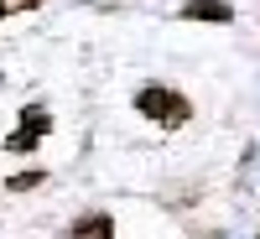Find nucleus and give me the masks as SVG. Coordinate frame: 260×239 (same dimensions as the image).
Returning a JSON list of instances; mask_svg holds the SVG:
<instances>
[{
	"instance_id": "f257e3e1",
	"label": "nucleus",
	"mask_w": 260,
	"mask_h": 239,
	"mask_svg": "<svg viewBox=\"0 0 260 239\" xmlns=\"http://www.w3.org/2000/svg\"><path fill=\"white\" fill-rule=\"evenodd\" d=\"M136 110L151 120V125H161V130H177L192 120V104L177 94V89H161V83H146V89L136 94Z\"/></svg>"
},
{
	"instance_id": "f03ea898",
	"label": "nucleus",
	"mask_w": 260,
	"mask_h": 239,
	"mask_svg": "<svg viewBox=\"0 0 260 239\" xmlns=\"http://www.w3.org/2000/svg\"><path fill=\"white\" fill-rule=\"evenodd\" d=\"M16 120H21V125L6 135V151H11V156H26V151H37L42 141H47V130H52V115L42 110V104H26V110H21Z\"/></svg>"
},
{
	"instance_id": "7ed1b4c3",
	"label": "nucleus",
	"mask_w": 260,
	"mask_h": 239,
	"mask_svg": "<svg viewBox=\"0 0 260 239\" xmlns=\"http://www.w3.org/2000/svg\"><path fill=\"white\" fill-rule=\"evenodd\" d=\"M182 21H234V6H224V0H182Z\"/></svg>"
},
{
	"instance_id": "20e7f679",
	"label": "nucleus",
	"mask_w": 260,
	"mask_h": 239,
	"mask_svg": "<svg viewBox=\"0 0 260 239\" xmlns=\"http://www.w3.org/2000/svg\"><path fill=\"white\" fill-rule=\"evenodd\" d=\"M68 239H115V219L110 213H89V219L68 224Z\"/></svg>"
},
{
	"instance_id": "39448f33",
	"label": "nucleus",
	"mask_w": 260,
	"mask_h": 239,
	"mask_svg": "<svg viewBox=\"0 0 260 239\" xmlns=\"http://www.w3.org/2000/svg\"><path fill=\"white\" fill-rule=\"evenodd\" d=\"M11 192H26V187H42V172H16V177L6 182Z\"/></svg>"
},
{
	"instance_id": "423d86ee",
	"label": "nucleus",
	"mask_w": 260,
	"mask_h": 239,
	"mask_svg": "<svg viewBox=\"0 0 260 239\" xmlns=\"http://www.w3.org/2000/svg\"><path fill=\"white\" fill-rule=\"evenodd\" d=\"M31 6H42V0H0V16H16V11H31Z\"/></svg>"
}]
</instances>
